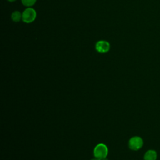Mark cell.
<instances>
[{
	"instance_id": "cell-1",
	"label": "cell",
	"mask_w": 160,
	"mask_h": 160,
	"mask_svg": "<svg viewBox=\"0 0 160 160\" xmlns=\"http://www.w3.org/2000/svg\"><path fill=\"white\" fill-rule=\"evenodd\" d=\"M108 153V149L107 146L102 143L98 144L94 149L93 154L96 158L102 159L106 158Z\"/></svg>"
},
{
	"instance_id": "cell-2",
	"label": "cell",
	"mask_w": 160,
	"mask_h": 160,
	"mask_svg": "<svg viewBox=\"0 0 160 160\" xmlns=\"http://www.w3.org/2000/svg\"><path fill=\"white\" fill-rule=\"evenodd\" d=\"M36 18V11L31 8H27L22 14V19L24 22L30 23L33 22Z\"/></svg>"
},
{
	"instance_id": "cell-3",
	"label": "cell",
	"mask_w": 160,
	"mask_h": 160,
	"mask_svg": "<svg viewBox=\"0 0 160 160\" xmlns=\"http://www.w3.org/2000/svg\"><path fill=\"white\" fill-rule=\"evenodd\" d=\"M128 145L131 150L137 151L143 146V140L139 136H134L129 139Z\"/></svg>"
},
{
	"instance_id": "cell-4",
	"label": "cell",
	"mask_w": 160,
	"mask_h": 160,
	"mask_svg": "<svg viewBox=\"0 0 160 160\" xmlns=\"http://www.w3.org/2000/svg\"><path fill=\"white\" fill-rule=\"evenodd\" d=\"M96 50L100 53H105L109 51L110 49V44L106 41H99L95 45Z\"/></svg>"
},
{
	"instance_id": "cell-5",
	"label": "cell",
	"mask_w": 160,
	"mask_h": 160,
	"mask_svg": "<svg viewBox=\"0 0 160 160\" xmlns=\"http://www.w3.org/2000/svg\"><path fill=\"white\" fill-rule=\"evenodd\" d=\"M157 153L154 150H148L144 156V160H156Z\"/></svg>"
},
{
	"instance_id": "cell-6",
	"label": "cell",
	"mask_w": 160,
	"mask_h": 160,
	"mask_svg": "<svg viewBox=\"0 0 160 160\" xmlns=\"http://www.w3.org/2000/svg\"><path fill=\"white\" fill-rule=\"evenodd\" d=\"M11 19L14 22H19L22 19V14L19 11H15L11 14Z\"/></svg>"
},
{
	"instance_id": "cell-7",
	"label": "cell",
	"mask_w": 160,
	"mask_h": 160,
	"mask_svg": "<svg viewBox=\"0 0 160 160\" xmlns=\"http://www.w3.org/2000/svg\"><path fill=\"white\" fill-rule=\"evenodd\" d=\"M36 1V0H21L22 4L24 6H28V7L33 6L35 4Z\"/></svg>"
},
{
	"instance_id": "cell-8",
	"label": "cell",
	"mask_w": 160,
	"mask_h": 160,
	"mask_svg": "<svg viewBox=\"0 0 160 160\" xmlns=\"http://www.w3.org/2000/svg\"><path fill=\"white\" fill-rule=\"evenodd\" d=\"M91 160H101V159H98V158H95V159H91Z\"/></svg>"
},
{
	"instance_id": "cell-9",
	"label": "cell",
	"mask_w": 160,
	"mask_h": 160,
	"mask_svg": "<svg viewBox=\"0 0 160 160\" xmlns=\"http://www.w3.org/2000/svg\"><path fill=\"white\" fill-rule=\"evenodd\" d=\"M101 160H108L106 158H103V159H101Z\"/></svg>"
},
{
	"instance_id": "cell-10",
	"label": "cell",
	"mask_w": 160,
	"mask_h": 160,
	"mask_svg": "<svg viewBox=\"0 0 160 160\" xmlns=\"http://www.w3.org/2000/svg\"><path fill=\"white\" fill-rule=\"evenodd\" d=\"M9 2H14V1H15L16 0H8Z\"/></svg>"
}]
</instances>
